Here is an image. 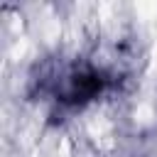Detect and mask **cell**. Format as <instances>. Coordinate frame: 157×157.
Returning <instances> with one entry per match:
<instances>
[{"mask_svg":"<svg viewBox=\"0 0 157 157\" xmlns=\"http://www.w3.org/2000/svg\"><path fill=\"white\" fill-rule=\"evenodd\" d=\"M101 88H103L101 74H96V71H78L76 76L69 78V86H66V91H64V101L81 103V101L93 98Z\"/></svg>","mask_w":157,"mask_h":157,"instance_id":"6da1fadb","label":"cell"}]
</instances>
